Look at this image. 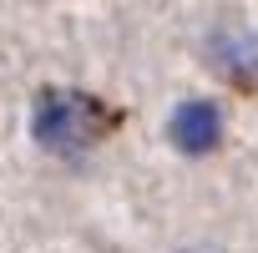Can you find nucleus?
I'll list each match as a JSON object with an SVG mask.
<instances>
[{
	"mask_svg": "<svg viewBox=\"0 0 258 253\" xmlns=\"http://www.w3.org/2000/svg\"><path fill=\"white\" fill-rule=\"evenodd\" d=\"M86 116H91V101H81L71 91H46L36 101V137L46 147H56V152H71V147L91 142Z\"/></svg>",
	"mask_w": 258,
	"mask_h": 253,
	"instance_id": "f257e3e1",
	"label": "nucleus"
},
{
	"mask_svg": "<svg viewBox=\"0 0 258 253\" xmlns=\"http://www.w3.org/2000/svg\"><path fill=\"white\" fill-rule=\"evenodd\" d=\"M172 142L182 147V152H208V147H218V132H223V121H218V106L213 101H182L177 111H172Z\"/></svg>",
	"mask_w": 258,
	"mask_h": 253,
	"instance_id": "f03ea898",
	"label": "nucleus"
}]
</instances>
